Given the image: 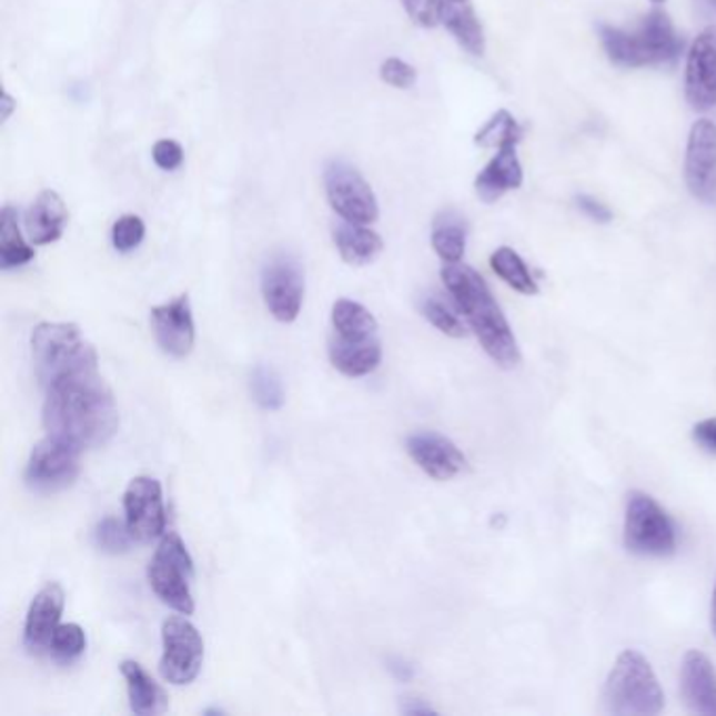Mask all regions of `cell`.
Here are the masks:
<instances>
[{"label": "cell", "mask_w": 716, "mask_h": 716, "mask_svg": "<svg viewBox=\"0 0 716 716\" xmlns=\"http://www.w3.org/2000/svg\"><path fill=\"white\" fill-rule=\"evenodd\" d=\"M410 20L421 28H435L442 23L444 0H402Z\"/></svg>", "instance_id": "cell-36"}, {"label": "cell", "mask_w": 716, "mask_h": 716, "mask_svg": "<svg viewBox=\"0 0 716 716\" xmlns=\"http://www.w3.org/2000/svg\"><path fill=\"white\" fill-rule=\"evenodd\" d=\"M431 244L444 263H461L466 251L465 219L454 211L437 214L433 221Z\"/></svg>", "instance_id": "cell-26"}, {"label": "cell", "mask_w": 716, "mask_h": 716, "mask_svg": "<svg viewBox=\"0 0 716 716\" xmlns=\"http://www.w3.org/2000/svg\"><path fill=\"white\" fill-rule=\"evenodd\" d=\"M652 2H656V4H658V2H664V0H652Z\"/></svg>", "instance_id": "cell-45"}, {"label": "cell", "mask_w": 716, "mask_h": 716, "mask_svg": "<svg viewBox=\"0 0 716 716\" xmlns=\"http://www.w3.org/2000/svg\"><path fill=\"white\" fill-rule=\"evenodd\" d=\"M334 244L341 259L353 265V268H364L379 259V254L385 249L383 238L369 225L362 223H349L343 221L334 230Z\"/></svg>", "instance_id": "cell-24"}, {"label": "cell", "mask_w": 716, "mask_h": 716, "mask_svg": "<svg viewBox=\"0 0 716 716\" xmlns=\"http://www.w3.org/2000/svg\"><path fill=\"white\" fill-rule=\"evenodd\" d=\"M605 708L614 716H656L664 710V692L647 658L637 649L619 654L605 680Z\"/></svg>", "instance_id": "cell-4"}, {"label": "cell", "mask_w": 716, "mask_h": 716, "mask_svg": "<svg viewBox=\"0 0 716 716\" xmlns=\"http://www.w3.org/2000/svg\"><path fill=\"white\" fill-rule=\"evenodd\" d=\"M80 454L78 445L58 437L47 435L34 445L28 465H26V484L40 494H53L74 484L80 475Z\"/></svg>", "instance_id": "cell-8"}, {"label": "cell", "mask_w": 716, "mask_h": 716, "mask_svg": "<svg viewBox=\"0 0 716 716\" xmlns=\"http://www.w3.org/2000/svg\"><path fill=\"white\" fill-rule=\"evenodd\" d=\"M32 357L40 383H49L70 370L99 364L98 351L77 324L42 322L32 332Z\"/></svg>", "instance_id": "cell-5"}, {"label": "cell", "mask_w": 716, "mask_h": 716, "mask_svg": "<svg viewBox=\"0 0 716 716\" xmlns=\"http://www.w3.org/2000/svg\"><path fill=\"white\" fill-rule=\"evenodd\" d=\"M252 397L263 410H280L284 406V387L275 370L256 366L251 376Z\"/></svg>", "instance_id": "cell-32"}, {"label": "cell", "mask_w": 716, "mask_h": 716, "mask_svg": "<svg viewBox=\"0 0 716 716\" xmlns=\"http://www.w3.org/2000/svg\"><path fill=\"white\" fill-rule=\"evenodd\" d=\"M680 696L692 715L716 716L715 666L697 649H689L680 664Z\"/></svg>", "instance_id": "cell-18"}, {"label": "cell", "mask_w": 716, "mask_h": 716, "mask_svg": "<svg viewBox=\"0 0 716 716\" xmlns=\"http://www.w3.org/2000/svg\"><path fill=\"white\" fill-rule=\"evenodd\" d=\"M685 181L692 195L706 202H716V124L702 118L689 131L685 152Z\"/></svg>", "instance_id": "cell-12"}, {"label": "cell", "mask_w": 716, "mask_h": 716, "mask_svg": "<svg viewBox=\"0 0 716 716\" xmlns=\"http://www.w3.org/2000/svg\"><path fill=\"white\" fill-rule=\"evenodd\" d=\"M329 355L332 366L341 374L351 376V379H360V376H366L370 372L379 369V364L383 360V347H381V339L351 343V341H343V339L334 336L330 341Z\"/></svg>", "instance_id": "cell-23"}, {"label": "cell", "mask_w": 716, "mask_h": 716, "mask_svg": "<svg viewBox=\"0 0 716 716\" xmlns=\"http://www.w3.org/2000/svg\"><path fill=\"white\" fill-rule=\"evenodd\" d=\"M124 517L139 543H152L164 536L167 511L162 485L152 477H135L124 492Z\"/></svg>", "instance_id": "cell-13"}, {"label": "cell", "mask_w": 716, "mask_h": 716, "mask_svg": "<svg viewBox=\"0 0 716 716\" xmlns=\"http://www.w3.org/2000/svg\"><path fill=\"white\" fill-rule=\"evenodd\" d=\"M84 649H87V635L82 626H78L74 622L59 624L49 643V654L59 664L74 662L84 654Z\"/></svg>", "instance_id": "cell-30"}, {"label": "cell", "mask_w": 716, "mask_h": 716, "mask_svg": "<svg viewBox=\"0 0 716 716\" xmlns=\"http://www.w3.org/2000/svg\"><path fill=\"white\" fill-rule=\"evenodd\" d=\"M145 238V223L137 214H122L112 228V244L118 252H131L141 246Z\"/></svg>", "instance_id": "cell-34"}, {"label": "cell", "mask_w": 716, "mask_h": 716, "mask_svg": "<svg viewBox=\"0 0 716 716\" xmlns=\"http://www.w3.org/2000/svg\"><path fill=\"white\" fill-rule=\"evenodd\" d=\"M694 440L702 445L706 452L716 454V418H706L694 426Z\"/></svg>", "instance_id": "cell-39"}, {"label": "cell", "mask_w": 716, "mask_h": 716, "mask_svg": "<svg viewBox=\"0 0 716 716\" xmlns=\"http://www.w3.org/2000/svg\"><path fill=\"white\" fill-rule=\"evenodd\" d=\"M685 98L696 112L716 105V26L697 34L685 63Z\"/></svg>", "instance_id": "cell-14"}, {"label": "cell", "mask_w": 716, "mask_h": 716, "mask_svg": "<svg viewBox=\"0 0 716 716\" xmlns=\"http://www.w3.org/2000/svg\"><path fill=\"white\" fill-rule=\"evenodd\" d=\"M34 259V249L23 240L18 211L4 206L0 213V268L4 272L23 268Z\"/></svg>", "instance_id": "cell-27"}, {"label": "cell", "mask_w": 716, "mask_h": 716, "mask_svg": "<svg viewBox=\"0 0 716 716\" xmlns=\"http://www.w3.org/2000/svg\"><path fill=\"white\" fill-rule=\"evenodd\" d=\"M324 185L332 211L349 223L370 225L379 219V200L369 181L343 160H332L324 169Z\"/></svg>", "instance_id": "cell-9"}, {"label": "cell", "mask_w": 716, "mask_h": 716, "mask_svg": "<svg viewBox=\"0 0 716 716\" xmlns=\"http://www.w3.org/2000/svg\"><path fill=\"white\" fill-rule=\"evenodd\" d=\"M261 291L268 310L278 322H294L305 296V273L299 259L289 252L273 254L263 268Z\"/></svg>", "instance_id": "cell-11"}, {"label": "cell", "mask_w": 716, "mask_h": 716, "mask_svg": "<svg viewBox=\"0 0 716 716\" xmlns=\"http://www.w3.org/2000/svg\"><path fill=\"white\" fill-rule=\"evenodd\" d=\"M523 183V169L517 158V145L498 150L482 173L475 179V192L485 204L501 200L506 192L520 190Z\"/></svg>", "instance_id": "cell-20"}, {"label": "cell", "mask_w": 716, "mask_h": 716, "mask_svg": "<svg viewBox=\"0 0 716 716\" xmlns=\"http://www.w3.org/2000/svg\"><path fill=\"white\" fill-rule=\"evenodd\" d=\"M421 311L425 315L426 320L440 330L444 332L447 336L452 339H463L466 336L465 324L463 320L458 317V313L452 310L447 303H445L442 296L437 294H428L423 301H421Z\"/></svg>", "instance_id": "cell-31"}, {"label": "cell", "mask_w": 716, "mask_h": 716, "mask_svg": "<svg viewBox=\"0 0 716 716\" xmlns=\"http://www.w3.org/2000/svg\"><path fill=\"white\" fill-rule=\"evenodd\" d=\"M65 593L58 582L42 586L28 607L26 626H23V645L28 652L40 654L49 652V643L59 626L63 614Z\"/></svg>", "instance_id": "cell-17"}, {"label": "cell", "mask_w": 716, "mask_h": 716, "mask_svg": "<svg viewBox=\"0 0 716 716\" xmlns=\"http://www.w3.org/2000/svg\"><path fill=\"white\" fill-rule=\"evenodd\" d=\"M204 641L188 618L173 616L162 624L160 675L171 685H190L202 670Z\"/></svg>", "instance_id": "cell-10"}, {"label": "cell", "mask_w": 716, "mask_h": 716, "mask_svg": "<svg viewBox=\"0 0 716 716\" xmlns=\"http://www.w3.org/2000/svg\"><path fill=\"white\" fill-rule=\"evenodd\" d=\"M442 280L456 310L465 315L485 353L501 369L520 366L522 351L517 345V339L508 326L501 305L487 289L484 278L465 263H445Z\"/></svg>", "instance_id": "cell-2"}, {"label": "cell", "mask_w": 716, "mask_h": 716, "mask_svg": "<svg viewBox=\"0 0 716 716\" xmlns=\"http://www.w3.org/2000/svg\"><path fill=\"white\" fill-rule=\"evenodd\" d=\"M42 387V423L51 435L63 437L80 450L101 447L114 437L117 400L99 374V364L59 374Z\"/></svg>", "instance_id": "cell-1"}, {"label": "cell", "mask_w": 716, "mask_h": 716, "mask_svg": "<svg viewBox=\"0 0 716 716\" xmlns=\"http://www.w3.org/2000/svg\"><path fill=\"white\" fill-rule=\"evenodd\" d=\"M702 13H713L716 11V0H694Z\"/></svg>", "instance_id": "cell-43"}, {"label": "cell", "mask_w": 716, "mask_h": 716, "mask_svg": "<svg viewBox=\"0 0 716 716\" xmlns=\"http://www.w3.org/2000/svg\"><path fill=\"white\" fill-rule=\"evenodd\" d=\"M120 673L127 680L129 704L135 715L155 716L167 713V708H169L167 692L155 683L152 675L139 662L124 659L120 664Z\"/></svg>", "instance_id": "cell-21"}, {"label": "cell", "mask_w": 716, "mask_h": 716, "mask_svg": "<svg viewBox=\"0 0 716 716\" xmlns=\"http://www.w3.org/2000/svg\"><path fill=\"white\" fill-rule=\"evenodd\" d=\"M710 628H713V637L716 639V584L715 593H713V607H710Z\"/></svg>", "instance_id": "cell-44"}, {"label": "cell", "mask_w": 716, "mask_h": 716, "mask_svg": "<svg viewBox=\"0 0 716 716\" xmlns=\"http://www.w3.org/2000/svg\"><path fill=\"white\" fill-rule=\"evenodd\" d=\"M402 710L406 715H435V710L418 697H406V702L402 704Z\"/></svg>", "instance_id": "cell-41"}, {"label": "cell", "mask_w": 716, "mask_h": 716, "mask_svg": "<svg viewBox=\"0 0 716 716\" xmlns=\"http://www.w3.org/2000/svg\"><path fill=\"white\" fill-rule=\"evenodd\" d=\"M576 204H578V209H581L582 213L586 214L588 219L597 221V223H609V221L614 219L612 211H609L603 202H599L597 198H593V195H578V198H576Z\"/></svg>", "instance_id": "cell-38"}, {"label": "cell", "mask_w": 716, "mask_h": 716, "mask_svg": "<svg viewBox=\"0 0 716 716\" xmlns=\"http://www.w3.org/2000/svg\"><path fill=\"white\" fill-rule=\"evenodd\" d=\"M490 265L504 284H508L513 291L522 292L527 296H534L541 292L534 275L527 270L525 261L513 249L501 246L498 251H494V254L490 256Z\"/></svg>", "instance_id": "cell-28"}, {"label": "cell", "mask_w": 716, "mask_h": 716, "mask_svg": "<svg viewBox=\"0 0 716 716\" xmlns=\"http://www.w3.org/2000/svg\"><path fill=\"white\" fill-rule=\"evenodd\" d=\"M523 127L508 110H498L475 135V145L484 150H503L522 141Z\"/></svg>", "instance_id": "cell-29"}, {"label": "cell", "mask_w": 716, "mask_h": 716, "mask_svg": "<svg viewBox=\"0 0 716 716\" xmlns=\"http://www.w3.org/2000/svg\"><path fill=\"white\" fill-rule=\"evenodd\" d=\"M332 329L343 341H370L379 339V322L362 303L339 299L332 307Z\"/></svg>", "instance_id": "cell-25"}, {"label": "cell", "mask_w": 716, "mask_h": 716, "mask_svg": "<svg viewBox=\"0 0 716 716\" xmlns=\"http://www.w3.org/2000/svg\"><path fill=\"white\" fill-rule=\"evenodd\" d=\"M387 668L389 673H391L393 677L397 678V680H402V683L412 680V678H414V673H416V670H414V666L404 658H389Z\"/></svg>", "instance_id": "cell-40"}, {"label": "cell", "mask_w": 716, "mask_h": 716, "mask_svg": "<svg viewBox=\"0 0 716 716\" xmlns=\"http://www.w3.org/2000/svg\"><path fill=\"white\" fill-rule=\"evenodd\" d=\"M381 80L393 87V89H400V91H407L416 84L418 80V74H416V68L412 63H407L404 59L400 58H389L381 63Z\"/></svg>", "instance_id": "cell-35"}, {"label": "cell", "mask_w": 716, "mask_h": 716, "mask_svg": "<svg viewBox=\"0 0 716 716\" xmlns=\"http://www.w3.org/2000/svg\"><path fill=\"white\" fill-rule=\"evenodd\" d=\"M601 42L607 59L618 68H647L677 61L685 40L666 11L652 9L635 30L599 26Z\"/></svg>", "instance_id": "cell-3"}, {"label": "cell", "mask_w": 716, "mask_h": 716, "mask_svg": "<svg viewBox=\"0 0 716 716\" xmlns=\"http://www.w3.org/2000/svg\"><path fill=\"white\" fill-rule=\"evenodd\" d=\"M442 23L466 53L482 58L485 53L484 26L475 13L473 0H444Z\"/></svg>", "instance_id": "cell-22"}, {"label": "cell", "mask_w": 716, "mask_h": 716, "mask_svg": "<svg viewBox=\"0 0 716 716\" xmlns=\"http://www.w3.org/2000/svg\"><path fill=\"white\" fill-rule=\"evenodd\" d=\"M194 578V559L177 532L160 538L154 557L148 565V581L155 597L173 607L183 616H192L195 609L190 582Z\"/></svg>", "instance_id": "cell-6"}, {"label": "cell", "mask_w": 716, "mask_h": 716, "mask_svg": "<svg viewBox=\"0 0 716 716\" xmlns=\"http://www.w3.org/2000/svg\"><path fill=\"white\" fill-rule=\"evenodd\" d=\"M95 544L99 551L108 555H122L131 548L133 544V534L129 530L127 522H118L117 517H103L95 527Z\"/></svg>", "instance_id": "cell-33"}, {"label": "cell", "mask_w": 716, "mask_h": 716, "mask_svg": "<svg viewBox=\"0 0 716 716\" xmlns=\"http://www.w3.org/2000/svg\"><path fill=\"white\" fill-rule=\"evenodd\" d=\"M2 108H4V110H2V120H9L11 112L16 110V101L11 99L9 93H4V95H2Z\"/></svg>", "instance_id": "cell-42"}, {"label": "cell", "mask_w": 716, "mask_h": 716, "mask_svg": "<svg viewBox=\"0 0 716 716\" xmlns=\"http://www.w3.org/2000/svg\"><path fill=\"white\" fill-rule=\"evenodd\" d=\"M26 233L34 246H47L58 242L68 225L65 202L56 190H44L30 204L23 216Z\"/></svg>", "instance_id": "cell-19"}, {"label": "cell", "mask_w": 716, "mask_h": 716, "mask_svg": "<svg viewBox=\"0 0 716 716\" xmlns=\"http://www.w3.org/2000/svg\"><path fill=\"white\" fill-rule=\"evenodd\" d=\"M406 450L410 458L435 482H447L466 468L465 454L440 433H414L406 440Z\"/></svg>", "instance_id": "cell-16"}, {"label": "cell", "mask_w": 716, "mask_h": 716, "mask_svg": "<svg viewBox=\"0 0 716 716\" xmlns=\"http://www.w3.org/2000/svg\"><path fill=\"white\" fill-rule=\"evenodd\" d=\"M152 330L155 343L171 357H185L192 353L195 341L194 315L190 296L181 294L173 301L152 310Z\"/></svg>", "instance_id": "cell-15"}, {"label": "cell", "mask_w": 716, "mask_h": 716, "mask_svg": "<svg viewBox=\"0 0 716 716\" xmlns=\"http://www.w3.org/2000/svg\"><path fill=\"white\" fill-rule=\"evenodd\" d=\"M624 546L637 557H670L677 530L668 513L645 492H631L624 515Z\"/></svg>", "instance_id": "cell-7"}, {"label": "cell", "mask_w": 716, "mask_h": 716, "mask_svg": "<svg viewBox=\"0 0 716 716\" xmlns=\"http://www.w3.org/2000/svg\"><path fill=\"white\" fill-rule=\"evenodd\" d=\"M152 158H154L158 169L171 173L183 164V148L173 139H160V141H155Z\"/></svg>", "instance_id": "cell-37"}]
</instances>
